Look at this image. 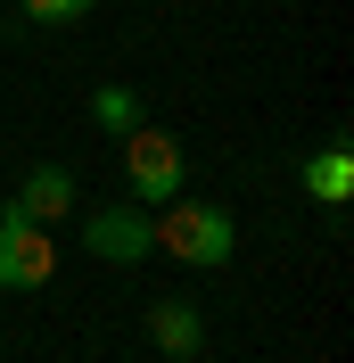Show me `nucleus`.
Returning a JSON list of instances; mask_svg holds the SVG:
<instances>
[{
  "label": "nucleus",
  "mask_w": 354,
  "mask_h": 363,
  "mask_svg": "<svg viewBox=\"0 0 354 363\" xmlns=\"http://www.w3.org/2000/svg\"><path fill=\"white\" fill-rule=\"evenodd\" d=\"M149 223H156V248L181 256V264H198V272H222L239 256V223L215 199H165V215H149Z\"/></svg>",
  "instance_id": "obj_1"
},
{
  "label": "nucleus",
  "mask_w": 354,
  "mask_h": 363,
  "mask_svg": "<svg viewBox=\"0 0 354 363\" xmlns=\"http://www.w3.org/2000/svg\"><path fill=\"white\" fill-rule=\"evenodd\" d=\"M124 174H132V199H140V206H165V199H181L190 157H181V140H173V133L132 124V133H124Z\"/></svg>",
  "instance_id": "obj_2"
},
{
  "label": "nucleus",
  "mask_w": 354,
  "mask_h": 363,
  "mask_svg": "<svg viewBox=\"0 0 354 363\" xmlns=\"http://www.w3.org/2000/svg\"><path fill=\"white\" fill-rule=\"evenodd\" d=\"M42 281H58V240H50V223L0 206V289H42Z\"/></svg>",
  "instance_id": "obj_3"
},
{
  "label": "nucleus",
  "mask_w": 354,
  "mask_h": 363,
  "mask_svg": "<svg viewBox=\"0 0 354 363\" xmlns=\"http://www.w3.org/2000/svg\"><path fill=\"white\" fill-rule=\"evenodd\" d=\"M83 248L99 264H140V256H156V223L140 206H99V215H83Z\"/></svg>",
  "instance_id": "obj_4"
},
{
  "label": "nucleus",
  "mask_w": 354,
  "mask_h": 363,
  "mask_svg": "<svg viewBox=\"0 0 354 363\" xmlns=\"http://www.w3.org/2000/svg\"><path fill=\"white\" fill-rule=\"evenodd\" d=\"M149 339H156V355L190 363V355L206 347V322H198V306H190V297H156V306H149Z\"/></svg>",
  "instance_id": "obj_5"
},
{
  "label": "nucleus",
  "mask_w": 354,
  "mask_h": 363,
  "mask_svg": "<svg viewBox=\"0 0 354 363\" xmlns=\"http://www.w3.org/2000/svg\"><path fill=\"white\" fill-rule=\"evenodd\" d=\"M17 215H33V223H58V215H74V174L67 165H33V174L17 182Z\"/></svg>",
  "instance_id": "obj_6"
},
{
  "label": "nucleus",
  "mask_w": 354,
  "mask_h": 363,
  "mask_svg": "<svg viewBox=\"0 0 354 363\" xmlns=\"http://www.w3.org/2000/svg\"><path fill=\"white\" fill-rule=\"evenodd\" d=\"M346 190H354V157H346V140H330L321 157H305V199L346 206Z\"/></svg>",
  "instance_id": "obj_7"
},
{
  "label": "nucleus",
  "mask_w": 354,
  "mask_h": 363,
  "mask_svg": "<svg viewBox=\"0 0 354 363\" xmlns=\"http://www.w3.org/2000/svg\"><path fill=\"white\" fill-rule=\"evenodd\" d=\"M91 124L124 140V133L140 124V91H132V83H99V91H91Z\"/></svg>",
  "instance_id": "obj_8"
},
{
  "label": "nucleus",
  "mask_w": 354,
  "mask_h": 363,
  "mask_svg": "<svg viewBox=\"0 0 354 363\" xmlns=\"http://www.w3.org/2000/svg\"><path fill=\"white\" fill-rule=\"evenodd\" d=\"M99 0H25V17H42V25H74V17H91Z\"/></svg>",
  "instance_id": "obj_9"
}]
</instances>
